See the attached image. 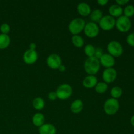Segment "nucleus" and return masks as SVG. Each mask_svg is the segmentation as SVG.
<instances>
[{
  "instance_id": "f257e3e1",
  "label": "nucleus",
  "mask_w": 134,
  "mask_h": 134,
  "mask_svg": "<svg viewBox=\"0 0 134 134\" xmlns=\"http://www.w3.org/2000/svg\"><path fill=\"white\" fill-rule=\"evenodd\" d=\"M85 70L89 75H95L100 69L99 60L95 57L88 58L84 64Z\"/></svg>"
},
{
  "instance_id": "f03ea898",
  "label": "nucleus",
  "mask_w": 134,
  "mask_h": 134,
  "mask_svg": "<svg viewBox=\"0 0 134 134\" xmlns=\"http://www.w3.org/2000/svg\"><path fill=\"white\" fill-rule=\"evenodd\" d=\"M85 24H86L83 19L81 18H76L71 21L68 26V29L71 34L73 35H78L81 31H83Z\"/></svg>"
},
{
  "instance_id": "7ed1b4c3",
  "label": "nucleus",
  "mask_w": 134,
  "mask_h": 134,
  "mask_svg": "<svg viewBox=\"0 0 134 134\" xmlns=\"http://www.w3.org/2000/svg\"><path fill=\"white\" fill-rule=\"evenodd\" d=\"M56 94L57 98L62 100H65L71 96L73 94V88L68 84H62L57 88Z\"/></svg>"
},
{
  "instance_id": "20e7f679",
  "label": "nucleus",
  "mask_w": 134,
  "mask_h": 134,
  "mask_svg": "<svg viewBox=\"0 0 134 134\" xmlns=\"http://www.w3.org/2000/svg\"><path fill=\"white\" fill-rule=\"evenodd\" d=\"M119 102L117 99L109 98L105 101L103 105L105 113L108 115H114L119 110Z\"/></svg>"
},
{
  "instance_id": "39448f33",
  "label": "nucleus",
  "mask_w": 134,
  "mask_h": 134,
  "mask_svg": "<svg viewBox=\"0 0 134 134\" xmlns=\"http://www.w3.org/2000/svg\"><path fill=\"white\" fill-rule=\"evenodd\" d=\"M107 51L113 57H120L123 54V47L117 41H112L107 45Z\"/></svg>"
},
{
  "instance_id": "423d86ee",
  "label": "nucleus",
  "mask_w": 134,
  "mask_h": 134,
  "mask_svg": "<svg viewBox=\"0 0 134 134\" xmlns=\"http://www.w3.org/2000/svg\"><path fill=\"white\" fill-rule=\"evenodd\" d=\"M115 26L119 31L126 33L131 29L132 22L129 18H127L125 16H121L116 20Z\"/></svg>"
},
{
  "instance_id": "0eeeda50",
  "label": "nucleus",
  "mask_w": 134,
  "mask_h": 134,
  "mask_svg": "<svg viewBox=\"0 0 134 134\" xmlns=\"http://www.w3.org/2000/svg\"><path fill=\"white\" fill-rule=\"evenodd\" d=\"M116 20L115 18L110 15L103 16L99 22V26L105 31H109L115 26Z\"/></svg>"
},
{
  "instance_id": "6e6552de",
  "label": "nucleus",
  "mask_w": 134,
  "mask_h": 134,
  "mask_svg": "<svg viewBox=\"0 0 134 134\" xmlns=\"http://www.w3.org/2000/svg\"><path fill=\"white\" fill-rule=\"evenodd\" d=\"M99 31V26L96 23L90 22L86 24L84 28V32L85 35L90 38L96 37L98 35Z\"/></svg>"
},
{
  "instance_id": "1a4fd4ad",
  "label": "nucleus",
  "mask_w": 134,
  "mask_h": 134,
  "mask_svg": "<svg viewBox=\"0 0 134 134\" xmlns=\"http://www.w3.org/2000/svg\"><path fill=\"white\" fill-rule=\"evenodd\" d=\"M117 77V72L114 68H106L102 74V79L106 84H109L115 81Z\"/></svg>"
},
{
  "instance_id": "9d476101",
  "label": "nucleus",
  "mask_w": 134,
  "mask_h": 134,
  "mask_svg": "<svg viewBox=\"0 0 134 134\" xmlns=\"http://www.w3.org/2000/svg\"><path fill=\"white\" fill-rule=\"evenodd\" d=\"M47 64L51 69H58L59 67L62 65V59L59 55L56 54H52L49 55L47 58Z\"/></svg>"
},
{
  "instance_id": "9b49d317",
  "label": "nucleus",
  "mask_w": 134,
  "mask_h": 134,
  "mask_svg": "<svg viewBox=\"0 0 134 134\" xmlns=\"http://www.w3.org/2000/svg\"><path fill=\"white\" fill-rule=\"evenodd\" d=\"M38 59V54L36 51L28 49L24 53L23 60L26 64L31 65L37 62Z\"/></svg>"
},
{
  "instance_id": "f8f14e48",
  "label": "nucleus",
  "mask_w": 134,
  "mask_h": 134,
  "mask_svg": "<svg viewBox=\"0 0 134 134\" xmlns=\"http://www.w3.org/2000/svg\"><path fill=\"white\" fill-rule=\"evenodd\" d=\"M99 60L100 65H103L106 68H113L115 64V58L109 54H103Z\"/></svg>"
},
{
  "instance_id": "ddd939ff",
  "label": "nucleus",
  "mask_w": 134,
  "mask_h": 134,
  "mask_svg": "<svg viewBox=\"0 0 134 134\" xmlns=\"http://www.w3.org/2000/svg\"><path fill=\"white\" fill-rule=\"evenodd\" d=\"M39 134H56V128L53 124L46 123L39 127Z\"/></svg>"
},
{
  "instance_id": "4468645a",
  "label": "nucleus",
  "mask_w": 134,
  "mask_h": 134,
  "mask_svg": "<svg viewBox=\"0 0 134 134\" xmlns=\"http://www.w3.org/2000/svg\"><path fill=\"white\" fill-rule=\"evenodd\" d=\"M77 11L82 16H87L91 13V8L86 3H80L77 5Z\"/></svg>"
},
{
  "instance_id": "2eb2a0df",
  "label": "nucleus",
  "mask_w": 134,
  "mask_h": 134,
  "mask_svg": "<svg viewBox=\"0 0 134 134\" xmlns=\"http://www.w3.org/2000/svg\"><path fill=\"white\" fill-rule=\"evenodd\" d=\"M98 83V79L94 75H88L82 81V85L85 88H92Z\"/></svg>"
},
{
  "instance_id": "dca6fc26",
  "label": "nucleus",
  "mask_w": 134,
  "mask_h": 134,
  "mask_svg": "<svg viewBox=\"0 0 134 134\" xmlns=\"http://www.w3.org/2000/svg\"><path fill=\"white\" fill-rule=\"evenodd\" d=\"M109 12L110 16H111L113 18L117 17L119 18L120 16H122L123 14V9L122 7L119 6L117 4H114L110 6L109 9Z\"/></svg>"
},
{
  "instance_id": "f3484780",
  "label": "nucleus",
  "mask_w": 134,
  "mask_h": 134,
  "mask_svg": "<svg viewBox=\"0 0 134 134\" xmlns=\"http://www.w3.org/2000/svg\"><path fill=\"white\" fill-rule=\"evenodd\" d=\"M84 104L83 102L81 100V99H76V100L73 101L71 104V111L73 113H79L81 112L83 109Z\"/></svg>"
},
{
  "instance_id": "a211bd4d",
  "label": "nucleus",
  "mask_w": 134,
  "mask_h": 134,
  "mask_svg": "<svg viewBox=\"0 0 134 134\" xmlns=\"http://www.w3.org/2000/svg\"><path fill=\"white\" fill-rule=\"evenodd\" d=\"M45 118L44 116L41 113H37L33 116L32 122L34 126L37 127H41L44 124Z\"/></svg>"
},
{
  "instance_id": "6ab92c4d",
  "label": "nucleus",
  "mask_w": 134,
  "mask_h": 134,
  "mask_svg": "<svg viewBox=\"0 0 134 134\" xmlns=\"http://www.w3.org/2000/svg\"><path fill=\"white\" fill-rule=\"evenodd\" d=\"M10 43V37L7 34H0V49L7 48Z\"/></svg>"
},
{
  "instance_id": "aec40b11",
  "label": "nucleus",
  "mask_w": 134,
  "mask_h": 134,
  "mask_svg": "<svg viewBox=\"0 0 134 134\" xmlns=\"http://www.w3.org/2000/svg\"><path fill=\"white\" fill-rule=\"evenodd\" d=\"M90 16L92 22L97 23V22H99L103 17V13H102V10L99 9H95L92 12H91Z\"/></svg>"
},
{
  "instance_id": "412c9836",
  "label": "nucleus",
  "mask_w": 134,
  "mask_h": 134,
  "mask_svg": "<svg viewBox=\"0 0 134 134\" xmlns=\"http://www.w3.org/2000/svg\"><path fill=\"white\" fill-rule=\"evenodd\" d=\"M44 105H45V103H44V99L40 97L35 98L33 101V106H34V109L38 110V111L43 109L44 107Z\"/></svg>"
},
{
  "instance_id": "4be33fe9",
  "label": "nucleus",
  "mask_w": 134,
  "mask_h": 134,
  "mask_svg": "<svg viewBox=\"0 0 134 134\" xmlns=\"http://www.w3.org/2000/svg\"><path fill=\"white\" fill-rule=\"evenodd\" d=\"M72 43L75 47L77 48H81L84 45L85 41L83 38L81 36L79 35H75L72 37Z\"/></svg>"
},
{
  "instance_id": "5701e85b",
  "label": "nucleus",
  "mask_w": 134,
  "mask_h": 134,
  "mask_svg": "<svg viewBox=\"0 0 134 134\" xmlns=\"http://www.w3.org/2000/svg\"><path fill=\"white\" fill-rule=\"evenodd\" d=\"M108 88V85L104 82H98L95 86V90L98 94H103L105 92Z\"/></svg>"
},
{
  "instance_id": "b1692460",
  "label": "nucleus",
  "mask_w": 134,
  "mask_h": 134,
  "mask_svg": "<svg viewBox=\"0 0 134 134\" xmlns=\"http://www.w3.org/2000/svg\"><path fill=\"white\" fill-rule=\"evenodd\" d=\"M122 90L119 86H115L111 90V95L112 96V98L116 99L120 98L122 95Z\"/></svg>"
},
{
  "instance_id": "393cba45",
  "label": "nucleus",
  "mask_w": 134,
  "mask_h": 134,
  "mask_svg": "<svg viewBox=\"0 0 134 134\" xmlns=\"http://www.w3.org/2000/svg\"><path fill=\"white\" fill-rule=\"evenodd\" d=\"M95 51H96L95 47H94L92 44H90L86 45V47H85V49H84L85 54H86L88 58L93 57V56H94Z\"/></svg>"
},
{
  "instance_id": "a878e982",
  "label": "nucleus",
  "mask_w": 134,
  "mask_h": 134,
  "mask_svg": "<svg viewBox=\"0 0 134 134\" xmlns=\"http://www.w3.org/2000/svg\"><path fill=\"white\" fill-rule=\"evenodd\" d=\"M123 13L127 18H130L134 15V6L133 5H127L124 9H123Z\"/></svg>"
},
{
  "instance_id": "bb28decb",
  "label": "nucleus",
  "mask_w": 134,
  "mask_h": 134,
  "mask_svg": "<svg viewBox=\"0 0 134 134\" xmlns=\"http://www.w3.org/2000/svg\"><path fill=\"white\" fill-rule=\"evenodd\" d=\"M10 26H9V25L7 23L2 24L1 25V26H0V30H1V33H2L3 34H7V35L9 33V31H10Z\"/></svg>"
},
{
  "instance_id": "cd10ccee",
  "label": "nucleus",
  "mask_w": 134,
  "mask_h": 134,
  "mask_svg": "<svg viewBox=\"0 0 134 134\" xmlns=\"http://www.w3.org/2000/svg\"><path fill=\"white\" fill-rule=\"evenodd\" d=\"M126 41L129 45L134 47V32L131 33L128 35L126 38Z\"/></svg>"
},
{
  "instance_id": "c85d7f7f",
  "label": "nucleus",
  "mask_w": 134,
  "mask_h": 134,
  "mask_svg": "<svg viewBox=\"0 0 134 134\" xmlns=\"http://www.w3.org/2000/svg\"><path fill=\"white\" fill-rule=\"evenodd\" d=\"M103 54V51H102V50L100 48H96L95 54H94V57L96 58L97 59H98V60H99V59L102 57V56Z\"/></svg>"
},
{
  "instance_id": "c756f323",
  "label": "nucleus",
  "mask_w": 134,
  "mask_h": 134,
  "mask_svg": "<svg viewBox=\"0 0 134 134\" xmlns=\"http://www.w3.org/2000/svg\"><path fill=\"white\" fill-rule=\"evenodd\" d=\"M48 98L51 101H54L56 100V98H57V96H56V92H51L48 94Z\"/></svg>"
},
{
  "instance_id": "7c9ffc66",
  "label": "nucleus",
  "mask_w": 134,
  "mask_h": 134,
  "mask_svg": "<svg viewBox=\"0 0 134 134\" xmlns=\"http://www.w3.org/2000/svg\"><path fill=\"white\" fill-rule=\"evenodd\" d=\"M129 2L128 0H116V3L118 5L122 7V5H125L126 4H127Z\"/></svg>"
},
{
  "instance_id": "2f4dec72",
  "label": "nucleus",
  "mask_w": 134,
  "mask_h": 134,
  "mask_svg": "<svg viewBox=\"0 0 134 134\" xmlns=\"http://www.w3.org/2000/svg\"><path fill=\"white\" fill-rule=\"evenodd\" d=\"M97 3H98L100 6H105V5H106L107 4L108 1H107V0H98V1H97Z\"/></svg>"
},
{
  "instance_id": "473e14b6",
  "label": "nucleus",
  "mask_w": 134,
  "mask_h": 134,
  "mask_svg": "<svg viewBox=\"0 0 134 134\" xmlns=\"http://www.w3.org/2000/svg\"><path fill=\"white\" fill-rule=\"evenodd\" d=\"M35 48H36V44L34 43H31L30 44V49L33 50V51H35Z\"/></svg>"
},
{
  "instance_id": "72a5a7b5",
  "label": "nucleus",
  "mask_w": 134,
  "mask_h": 134,
  "mask_svg": "<svg viewBox=\"0 0 134 134\" xmlns=\"http://www.w3.org/2000/svg\"><path fill=\"white\" fill-rule=\"evenodd\" d=\"M58 69H59V71H60V72H64L65 71V65H62H62H60V67H59Z\"/></svg>"
},
{
  "instance_id": "f704fd0d",
  "label": "nucleus",
  "mask_w": 134,
  "mask_h": 134,
  "mask_svg": "<svg viewBox=\"0 0 134 134\" xmlns=\"http://www.w3.org/2000/svg\"><path fill=\"white\" fill-rule=\"evenodd\" d=\"M130 122H131V124H132V125L134 127V115H133V116H132V118H131Z\"/></svg>"
}]
</instances>
